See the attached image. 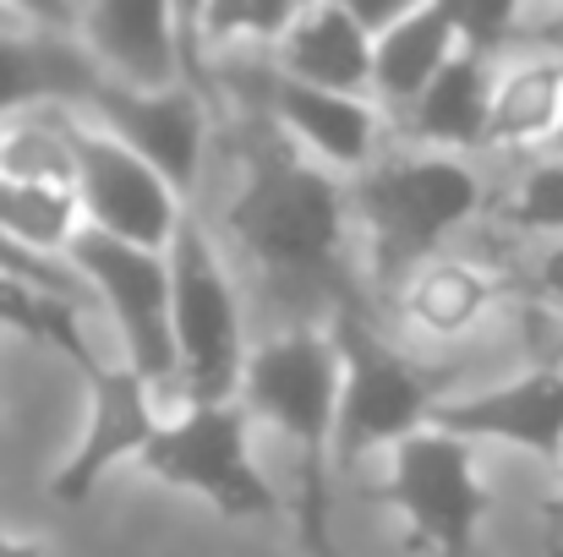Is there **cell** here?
Listing matches in <instances>:
<instances>
[{
  "instance_id": "obj_1",
  "label": "cell",
  "mask_w": 563,
  "mask_h": 557,
  "mask_svg": "<svg viewBox=\"0 0 563 557\" xmlns=\"http://www.w3.org/2000/svg\"><path fill=\"white\" fill-rule=\"evenodd\" d=\"M224 224L252 263L285 279H323L345 257V191L274 132L246 143V176Z\"/></svg>"
},
{
  "instance_id": "obj_2",
  "label": "cell",
  "mask_w": 563,
  "mask_h": 557,
  "mask_svg": "<svg viewBox=\"0 0 563 557\" xmlns=\"http://www.w3.org/2000/svg\"><path fill=\"white\" fill-rule=\"evenodd\" d=\"M340 350L318 328H290L263 339L241 377V410L268 421L296 448L301 476V536L312 557L329 553V454L340 426Z\"/></svg>"
},
{
  "instance_id": "obj_3",
  "label": "cell",
  "mask_w": 563,
  "mask_h": 557,
  "mask_svg": "<svg viewBox=\"0 0 563 557\" xmlns=\"http://www.w3.org/2000/svg\"><path fill=\"white\" fill-rule=\"evenodd\" d=\"M356 208L367 219L377 279H416L438 241L482 208V181L449 154H405L356 181Z\"/></svg>"
},
{
  "instance_id": "obj_4",
  "label": "cell",
  "mask_w": 563,
  "mask_h": 557,
  "mask_svg": "<svg viewBox=\"0 0 563 557\" xmlns=\"http://www.w3.org/2000/svg\"><path fill=\"white\" fill-rule=\"evenodd\" d=\"M334 350H340V426H334V465L351 470L362 454H373L377 443H405L416 432L432 426L438 415V393L443 377L421 371L405 361L394 345H383L373 323L362 318V307L345 296L334 312Z\"/></svg>"
},
{
  "instance_id": "obj_5",
  "label": "cell",
  "mask_w": 563,
  "mask_h": 557,
  "mask_svg": "<svg viewBox=\"0 0 563 557\" xmlns=\"http://www.w3.org/2000/svg\"><path fill=\"white\" fill-rule=\"evenodd\" d=\"M165 257H170V318H176V350H181V388H187L191 410L230 404V393H241L252 356L241 350V312H235L224 263L191 213H181Z\"/></svg>"
},
{
  "instance_id": "obj_6",
  "label": "cell",
  "mask_w": 563,
  "mask_h": 557,
  "mask_svg": "<svg viewBox=\"0 0 563 557\" xmlns=\"http://www.w3.org/2000/svg\"><path fill=\"white\" fill-rule=\"evenodd\" d=\"M377 503H388L405 520L410 557H465L476 525L493 509V492L476 476L471 443L427 426L394 448V470L377 487Z\"/></svg>"
},
{
  "instance_id": "obj_7",
  "label": "cell",
  "mask_w": 563,
  "mask_h": 557,
  "mask_svg": "<svg viewBox=\"0 0 563 557\" xmlns=\"http://www.w3.org/2000/svg\"><path fill=\"white\" fill-rule=\"evenodd\" d=\"M77 274L93 285V296L110 307L115 334L126 345V367L148 388L181 382V350H176V318H170V257L110 241L99 230H77L66 246Z\"/></svg>"
},
{
  "instance_id": "obj_8",
  "label": "cell",
  "mask_w": 563,
  "mask_h": 557,
  "mask_svg": "<svg viewBox=\"0 0 563 557\" xmlns=\"http://www.w3.org/2000/svg\"><path fill=\"white\" fill-rule=\"evenodd\" d=\"M143 470L176 492H197L224 520H263L279 514L274 487L252 465L246 448V410L241 404H202L181 421L159 426V437L143 454Z\"/></svg>"
},
{
  "instance_id": "obj_9",
  "label": "cell",
  "mask_w": 563,
  "mask_h": 557,
  "mask_svg": "<svg viewBox=\"0 0 563 557\" xmlns=\"http://www.w3.org/2000/svg\"><path fill=\"white\" fill-rule=\"evenodd\" d=\"M66 137L77 154V202L88 213V230L165 257L176 241V224H181L176 186L148 159H137L126 143H115L110 132L71 121V110H66Z\"/></svg>"
},
{
  "instance_id": "obj_10",
  "label": "cell",
  "mask_w": 563,
  "mask_h": 557,
  "mask_svg": "<svg viewBox=\"0 0 563 557\" xmlns=\"http://www.w3.org/2000/svg\"><path fill=\"white\" fill-rule=\"evenodd\" d=\"M88 110L104 121L115 143H126L137 159H148L176 191H191L197 165H202V137H208V110L197 88H170V93H137L115 77L99 82Z\"/></svg>"
},
{
  "instance_id": "obj_11",
  "label": "cell",
  "mask_w": 563,
  "mask_h": 557,
  "mask_svg": "<svg viewBox=\"0 0 563 557\" xmlns=\"http://www.w3.org/2000/svg\"><path fill=\"white\" fill-rule=\"evenodd\" d=\"M82 377L93 388V415H88V432H82L77 454L49 481V492L60 503H82L110 465H121L132 454L143 459L148 443L159 437V421H154V404H148V382L132 367H99L93 361Z\"/></svg>"
},
{
  "instance_id": "obj_12",
  "label": "cell",
  "mask_w": 563,
  "mask_h": 557,
  "mask_svg": "<svg viewBox=\"0 0 563 557\" xmlns=\"http://www.w3.org/2000/svg\"><path fill=\"white\" fill-rule=\"evenodd\" d=\"M438 432L449 437H487L526 448L537 459H563V371L537 367L504 388L471 393V399H443L432 415Z\"/></svg>"
},
{
  "instance_id": "obj_13",
  "label": "cell",
  "mask_w": 563,
  "mask_h": 557,
  "mask_svg": "<svg viewBox=\"0 0 563 557\" xmlns=\"http://www.w3.org/2000/svg\"><path fill=\"white\" fill-rule=\"evenodd\" d=\"M181 11L159 0H99L77 11L82 44L93 60L110 66L115 82L137 93H170L181 88V44H176Z\"/></svg>"
},
{
  "instance_id": "obj_14",
  "label": "cell",
  "mask_w": 563,
  "mask_h": 557,
  "mask_svg": "<svg viewBox=\"0 0 563 557\" xmlns=\"http://www.w3.org/2000/svg\"><path fill=\"white\" fill-rule=\"evenodd\" d=\"M110 71L60 27H0V115L88 104Z\"/></svg>"
},
{
  "instance_id": "obj_15",
  "label": "cell",
  "mask_w": 563,
  "mask_h": 557,
  "mask_svg": "<svg viewBox=\"0 0 563 557\" xmlns=\"http://www.w3.org/2000/svg\"><path fill=\"white\" fill-rule=\"evenodd\" d=\"M373 49L377 38L351 5H301L290 33L279 38V77L362 99L356 88H373Z\"/></svg>"
},
{
  "instance_id": "obj_16",
  "label": "cell",
  "mask_w": 563,
  "mask_h": 557,
  "mask_svg": "<svg viewBox=\"0 0 563 557\" xmlns=\"http://www.w3.org/2000/svg\"><path fill=\"white\" fill-rule=\"evenodd\" d=\"M268 110H274L279 132H290V143L312 148L334 170H362V176L373 170L377 110L367 99L323 93V88H307L290 77H268Z\"/></svg>"
},
{
  "instance_id": "obj_17",
  "label": "cell",
  "mask_w": 563,
  "mask_h": 557,
  "mask_svg": "<svg viewBox=\"0 0 563 557\" xmlns=\"http://www.w3.org/2000/svg\"><path fill=\"white\" fill-rule=\"evenodd\" d=\"M460 38H454V16L449 5H416L405 11L388 33H377L373 49V88L399 104V110H416V99L438 82V71L454 60Z\"/></svg>"
},
{
  "instance_id": "obj_18",
  "label": "cell",
  "mask_w": 563,
  "mask_h": 557,
  "mask_svg": "<svg viewBox=\"0 0 563 557\" xmlns=\"http://www.w3.org/2000/svg\"><path fill=\"white\" fill-rule=\"evenodd\" d=\"M493 121V77L482 55L454 49V60L438 71V82L416 99L410 132L438 148H482Z\"/></svg>"
},
{
  "instance_id": "obj_19",
  "label": "cell",
  "mask_w": 563,
  "mask_h": 557,
  "mask_svg": "<svg viewBox=\"0 0 563 557\" xmlns=\"http://www.w3.org/2000/svg\"><path fill=\"white\" fill-rule=\"evenodd\" d=\"M515 285L509 279H493L471 263H454V257H432L410 285H405V312L410 323H421L427 334L438 339H454L465 334L493 301H504Z\"/></svg>"
},
{
  "instance_id": "obj_20",
  "label": "cell",
  "mask_w": 563,
  "mask_h": 557,
  "mask_svg": "<svg viewBox=\"0 0 563 557\" xmlns=\"http://www.w3.org/2000/svg\"><path fill=\"white\" fill-rule=\"evenodd\" d=\"M563 121V60H531L515 66L498 88H493V121H487V143L498 148H520L537 137H553Z\"/></svg>"
},
{
  "instance_id": "obj_21",
  "label": "cell",
  "mask_w": 563,
  "mask_h": 557,
  "mask_svg": "<svg viewBox=\"0 0 563 557\" xmlns=\"http://www.w3.org/2000/svg\"><path fill=\"white\" fill-rule=\"evenodd\" d=\"M0 176L22 186L77 191V154L66 137V110H38L0 137Z\"/></svg>"
},
{
  "instance_id": "obj_22",
  "label": "cell",
  "mask_w": 563,
  "mask_h": 557,
  "mask_svg": "<svg viewBox=\"0 0 563 557\" xmlns=\"http://www.w3.org/2000/svg\"><path fill=\"white\" fill-rule=\"evenodd\" d=\"M77 191H55V186H22L0 176V230L44 257H55L60 246L77 241Z\"/></svg>"
},
{
  "instance_id": "obj_23",
  "label": "cell",
  "mask_w": 563,
  "mask_h": 557,
  "mask_svg": "<svg viewBox=\"0 0 563 557\" xmlns=\"http://www.w3.org/2000/svg\"><path fill=\"white\" fill-rule=\"evenodd\" d=\"M0 328L66 350V356L77 361V371L93 367V350H88V339H82V328H77V307H66V301H55V296H38V290H27V285H16V279H0Z\"/></svg>"
},
{
  "instance_id": "obj_24",
  "label": "cell",
  "mask_w": 563,
  "mask_h": 557,
  "mask_svg": "<svg viewBox=\"0 0 563 557\" xmlns=\"http://www.w3.org/2000/svg\"><path fill=\"white\" fill-rule=\"evenodd\" d=\"M296 11L301 5H290V0H213V5H202V11H191V27L202 33V44H241V38H285L290 33V22H296Z\"/></svg>"
},
{
  "instance_id": "obj_25",
  "label": "cell",
  "mask_w": 563,
  "mask_h": 557,
  "mask_svg": "<svg viewBox=\"0 0 563 557\" xmlns=\"http://www.w3.org/2000/svg\"><path fill=\"white\" fill-rule=\"evenodd\" d=\"M0 279H16V285H27V290H38V296H55V301H66V307H88V296H93V285L88 279H77L71 268H60L55 257H44V252H33V246H22V241H11L5 230H0Z\"/></svg>"
},
{
  "instance_id": "obj_26",
  "label": "cell",
  "mask_w": 563,
  "mask_h": 557,
  "mask_svg": "<svg viewBox=\"0 0 563 557\" xmlns=\"http://www.w3.org/2000/svg\"><path fill=\"white\" fill-rule=\"evenodd\" d=\"M504 219H509L515 230H553V235H563V159L537 165V170L520 181V191L509 197Z\"/></svg>"
},
{
  "instance_id": "obj_27",
  "label": "cell",
  "mask_w": 563,
  "mask_h": 557,
  "mask_svg": "<svg viewBox=\"0 0 563 557\" xmlns=\"http://www.w3.org/2000/svg\"><path fill=\"white\" fill-rule=\"evenodd\" d=\"M449 16H454V38H460V49L465 55H493V49H504L509 38H515V27H520V11L515 5H493V0H482V5H449Z\"/></svg>"
},
{
  "instance_id": "obj_28",
  "label": "cell",
  "mask_w": 563,
  "mask_h": 557,
  "mask_svg": "<svg viewBox=\"0 0 563 557\" xmlns=\"http://www.w3.org/2000/svg\"><path fill=\"white\" fill-rule=\"evenodd\" d=\"M537 290H542L548 301H559L563 307V241L542 257V268H537Z\"/></svg>"
},
{
  "instance_id": "obj_29",
  "label": "cell",
  "mask_w": 563,
  "mask_h": 557,
  "mask_svg": "<svg viewBox=\"0 0 563 557\" xmlns=\"http://www.w3.org/2000/svg\"><path fill=\"white\" fill-rule=\"evenodd\" d=\"M542 525H548V542H553V557H563V476H559V492L542 503Z\"/></svg>"
},
{
  "instance_id": "obj_30",
  "label": "cell",
  "mask_w": 563,
  "mask_h": 557,
  "mask_svg": "<svg viewBox=\"0 0 563 557\" xmlns=\"http://www.w3.org/2000/svg\"><path fill=\"white\" fill-rule=\"evenodd\" d=\"M537 38H542V44H553V49H559V60H563V11L559 16H548V22H537Z\"/></svg>"
},
{
  "instance_id": "obj_31",
  "label": "cell",
  "mask_w": 563,
  "mask_h": 557,
  "mask_svg": "<svg viewBox=\"0 0 563 557\" xmlns=\"http://www.w3.org/2000/svg\"><path fill=\"white\" fill-rule=\"evenodd\" d=\"M0 557H44L38 542H16V536H0Z\"/></svg>"
},
{
  "instance_id": "obj_32",
  "label": "cell",
  "mask_w": 563,
  "mask_h": 557,
  "mask_svg": "<svg viewBox=\"0 0 563 557\" xmlns=\"http://www.w3.org/2000/svg\"><path fill=\"white\" fill-rule=\"evenodd\" d=\"M0 27H22V11L16 5H0Z\"/></svg>"
},
{
  "instance_id": "obj_33",
  "label": "cell",
  "mask_w": 563,
  "mask_h": 557,
  "mask_svg": "<svg viewBox=\"0 0 563 557\" xmlns=\"http://www.w3.org/2000/svg\"><path fill=\"white\" fill-rule=\"evenodd\" d=\"M553 143H559V154H563V121H559V132H553Z\"/></svg>"
},
{
  "instance_id": "obj_34",
  "label": "cell",
  "mask_w": 563,
  "mask_h": 557,
  "mask_svg": "<svg viewBox=\"0 0 563 557\" xmlns=\"http://www.w3.org/2000/svg\"><path fill=\"white\" fill-rule=\"evenodd\" d=\"M559 371H563V339H559Z\"/></svg>"
}]
</instances>
